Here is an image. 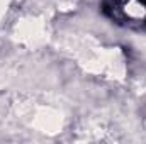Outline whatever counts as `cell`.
Wrapping results in <instances>:
<instances>
[{
    "label": "cell",
    "mask_w": 146,
    "mask_h": 144,
    "mask_svg": "<svg viewBox=\"0 0 146 144\" xmlns=\"http://www.w3.org/2000/svg\"><path fill=\"white\" fill-rule=\"evenodd\" d=\"M37 122L42 129H46L48 132H54V129L61 124V120L58 119V114H53L51 110H42L37 114Z\"/></svg>",
    "instance_id": "7a4b0ae2"
},
{
    "label": "cell",
    "mask_w": 146,
    "mask_h": 144,
    "mask_svg": "<svg viewBox=\"0 0 146 144\" xmlns=\"http://www.w3.org/2000/svg\"><path fill=\"white\" fill-rule=\"evenodd\" d=\"M3 7H7V0H0V15L3 14Z\"/></svg>",
    "instance_id": "277c9868"
},
{
    "label": "cell",
    "mask_w": 146,
    "mask_h": 144,
    "mask_svg": "<svg viewBox=\"0 0 146 144\" xmlns=\"http://www.w3.org/2000/svg\"><path fill=\"white\" fill-rule=\"evenodd\" d=\"M121 10L129 20H143L146 17V5L143 0H124Z\"/></svg>",
    "instance_id": "6da1fadb"
},
{
    "label": "cell",
    "mask_w": 146,
    "mask_h": 144,
    "mask_svg": "<svg viewBox=\"0 0 146 144\" xmlns=\"http://www.w3.org/2000/svg\"><path fill=\"white\" fill-rule=\"evenodd\" d=\"M19 36L24 41H37L41 37V26L36 20H26V24L19 29Z\"/></svg>",
    "instance_id": "3957f363"
}]
</instances>
